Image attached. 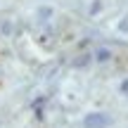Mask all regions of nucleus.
<instances>
[{
	"mask_svg": "<svg viewBox=\"0 0 128 128\" xmlns=\"http://www.w3.org/2000/svg\"><path fill=\"white\" fill-rule=\"evenodd\" d=\"M121 88H124V92H128V81L124 83V86H121Z\"/></svg>",
	"mask_w": 128,
	"mask_h": 128,
	"instance_id": "nucleus-3",
	"label": "nucleus"
},
{
	"mask_svg": "<svg viewBox=\"0 0 128 128\" xmlns=\"http://www.w3.org/2000/svg\"><path fill=\"white\" fill-rule=\"evenodd\" d=\"M109 50H97V62H107V60H109Z\"/></svg>",
	"mask_w": 128,
	"mask_h": 128,
	"instance_id": "nucleus-2",
	"label": "nucleus"
},
{
	"mask_svg": "<svg viewBox=\"0 0 128 128\" xmlns=\"http://www.w3.org/2000/svg\"><path fill=\"white\" fill-rule=\"evenodd\" d=\"M112 126V116L104 112H92L83 119V128H109Z\"/></svg>",
	"mask_w": 128,
	"mask_h": 128,
	"instance_id": "nucleus-1",
	"label": "nucleus"
}]
</instances>
